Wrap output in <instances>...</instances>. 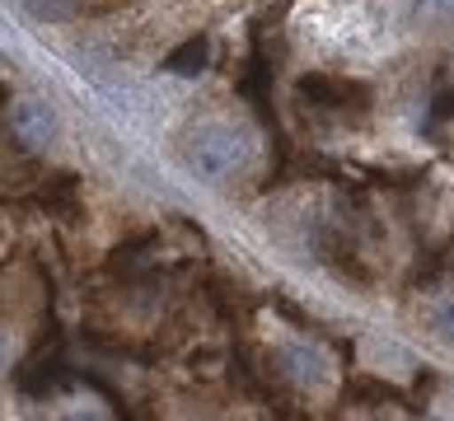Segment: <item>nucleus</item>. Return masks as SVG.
<instances>
[{"label": "nucleus", "instance_id": "1", "mask_svg": "<svg viewBox=\"0 0 454 421\" xmlns=\"http://www.w3.org/2000/svg\"><path fill=\"white\" fill-rule=\"evenodd\" d=\"M248 150H254V145H248V136H244L239 127L207 122V127H197L192 141H188V164H192L197 178L225 183V178H234L248 164Z\"/></svg>", "mask_w": 454, "mask_h": 421}, {"label": "nucleus", "instance_id": "2", "mask_svg": "<svg viewBox=\"0 0 454 421\" xmlns=\"http://www.w3.org/2000/svg\"><path fill=\"white\" fill-rule=\"evenodd\" d=\"M10 131L24 150H47L57 136V113L43 104V98H20L10 108Z\"/></svg>", "mask_w": 454, "mask_h": 421}, {"label": "nucleus", "instance_id": "5", "mask_svg": "<svg viewBox=\"0 0 454 421\" xmlns=\"http://www.w3.org/2000/svg\"><path fill=\"white\" fill-rule=\"evenodd\" d=\"M435 328H441L445 342H454V305H445L441 314H435Z\"/></svg>", "mask_w": 454, "mask_h": 421}, {"label": "nucleus", "instance_id": "3", "mask_svg": "<svg viewBox=\"0 0 454 421\" xmlns=\"http://www.w3.org/2000/svg\"><path fill=\"white\" fill-rule=\"evenodd\" d=\"M207 57H211V43L207 38H192V43H183L164 66H169L174 75H201V71H207Z\"/></svg>", "mask_w": 454, "mask_h": 421}, {"label": "nucleus", "instance_id": "4", "mask_svg": "<svg viewBox=\"0 0 454 421\" xmlns=\"http://www.w3.org/2000/svg\"><path fill=\"white\" fill-rule=\"evenodd\" d=\"M286 370H291L295 379H305V384H318V379H324L318 356H314V351H305V347H291V351H286Z\"/></svg>", "mask_w": 454, "mask_h": 421}, {"label": "nucleus", "instance_id": "6", "mask_svg": "<svg viewBox=\"0 0 454 421\" xmlns=\"http://www.w3.org/2000/svg\"><path fill=\"white\" fill-rule=\"evenodd\" d=\"M0 370H5V337H0Z\"/></svg>", "mask_w": 454, "mask_h": 421}]
</instances>
